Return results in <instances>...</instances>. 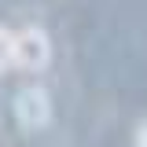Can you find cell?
Masks as SVG:
<instances>
[{
    "label": "cell",
    "instance_id": "obj_1",
    "mask_svg": "<svg viewBox=\"0 0 147 147\" xmlns=\"http://www.w3.org/2000/svg\"><path fill=\"white\" fill-rule=\"evenodd\" d=\"M15 121L22 129H44L52 121V96L40 85H26L15 96Z\"/></svg>",
    "mask_w": 147,
    "mask_h": 147
},
{
    "label": "cell",
    "instance_id": "obj_2",
    "mask_svg": "<svg viewBox=\"0 0 147 147\" xmlns=\"http://www.w3.org/2000/svg\"><path fill=\"white\" fill-rule=\"evenodd\" d=\"M15 63L22 70H40V66H48V63H52V40H48V33L37 30V26L22 30L18 40H15Z\"/></svg>",
    "mask_w": 147,
    "mask_h": 147
},
{
    "label": "cell",
    "instance_id": "obj_3",
    "mask_svg": "<svg viewBox=\"0 0 147 147\" xmlns=\"http://www.w3.org/2000/svg\"><path fill=\"white\" fill-rule=\"evenodd\" d=\"M15 40H18V37L11 33V30L0 26V70H7V66L15 63Z\"/></svg>",
    "mask_w": 147,
    "mask_h": 147
},
{
    "label": "cell",
    "instance_id": "obj_4",
    "mask_svg": "<svg viewBox=\"0 0 147 147\" xmlns=\"http://www.w3.org/2000/svg\"><path fill=\"white\" fill-rule=\"evenodd\" d=\"M132 147H147V121H140V129L132 132Z\"/></svg>",
    "mask_w": 147,
    "mask_h": 147
}]
</instances>
